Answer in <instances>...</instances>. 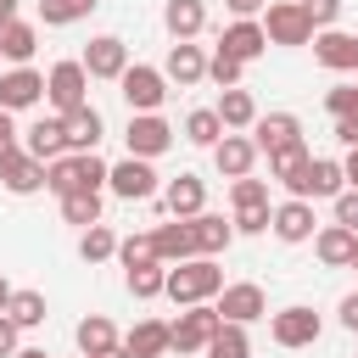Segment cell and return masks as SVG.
I'll return each instance as SVG.
<instances>
[{"label":"cell","mask_w":358,"mask_h":358,"mask_svg":"<svg viewBox=\"0 0 358 358\" xmlns=\"http://www.w3.org/2000/svg\"><path fill=\"white\" fill-rule=\"evenodd\" d=\"M218 291H224V268H218L213 257H185V263H173L168 280H162V296H173L179 308H190V302H213Z\"/></svg>","instance_id":"obj_1"},{"label":"cell","mask_w":358,"mask_h":358,"mask_svg":"<svg viewBox=\"0 0 358 358\" xmlns=\"http://www.w3.org/2000/svg\"><path fill=\"white\" fill-rule=\"evenodd\" d=\"M224 319H218V308L213 302H190L173 324H168V352H179V358H190V352H207V341H213V330H218Z\"/></svg>","instance_id":"obj_2"},{"label":"cell","mask_w":358,"mask_h":358,"mask_svg":"<svg viewBox=\"0 0 358 358\" xmlns=\"http://www.w3.org/2000/svg\"><path fill=\"white\" fill-rule=\"evenodd\" d=\"M263 34H268V45H308L313 39V22H308L302 0H268Z\"/></svg>","instance_id":"obj_3"},{"label":"cell","mask_w":358,"mask_h":358,"mask_svg":"<svg viewBox=\"0 0 358 358\" xmlns=\"http://www.w3.org/2000/svg\"><path fill=\"white\" fill-rule=\"evenodd\" d=\"M45 95H50L56 117L73 112V106H84V101H90V73H84V62H56V67L45 73Z\"/></svg>","instance_id":"obj_4"},{"label":"cell","mask_w":358,"mask_h":358,"mask_svg":"<svg viewBox=\"0 0 358 358\" xmlns=\"http://www.w3.org/2000/svg\"><path fill=\"white\" fill-rule=\"evenodd\" d=\"M123 101H129V112H157L162 101H168V78H162V67H145V62H134V67H123Z\"/></svg>","instance_id":"obj_5"},{"label":"cell","mask_w":358,"mask_h":358,"mask_svg":"<svg viewBox=\"0 0 358 358\" xmlns=\"http://www.w3.org/2000/svg\"><path fill=\"white\" fill-rule=\"evenodd\" d=\"M123 140H129V157H162L168 145H173V129H168V117H157V112H129V129H123Z\"/></svg>","instance_id":"obj_6"},{"label":"cell","mask_w":358,"mask_h":358,"mask_svg":"<svg viewBox=\"0 0 358 358\" xmlns=\"http://www.w3.org/2000/svg\"><path fill=\"white\" fill-rule=\"evenodd\" d=\"M106 185H112V196H123V201H151V196H157V168H151L145 157H123V162L106 168Z\"/></svg>","instance_id":"obj_7"},{"label":"cell","mask_w":358,"mask_h":358,"mask_svg":"<svg viewBox=\"0 0 358 358\" xmlns=\"http://www.w3.org/2000/svg\"><path fill=\"white\" fill-rule=\"evenodd\" d=\"M285 190L302 196V201H319V196H341L347 179H341V162H336V157H308V168H302Z\"/></svg>","instance_id":"obj_8"},{"label":"cell","mask_w":358,"mask_h":358,"mask_svg":"<svg viewBox=\"0 0 358 358\" xmlns=\"http://www.w3.org/2000/svg\"><path fill=\"white\" fill-rule=\"evenodd\" d=\"M319 330H324V324H319V313H313V308H302V302H296V308H280V313L268 319L274 347H291V352H296V347H313V341H319Z\"/></svg>","instance_id":"obj_9"},{"label":"cell","mask_w":358,"mask_h":358,"mask_svg":"<svg viewBox=\"0 0 358 358\" xmlns=\"http://www.w3.org/2000/svg\"><path fill=\"white\" fill-rule=\"evenodd\" d=\"M218 319H229V324H252V319H263L268 313V296H263V285H252V280H235V285H224L218 291Z\"/></svg>","instance_id":"obj_10"},{"label":"cell","mask_w":358,"mask_h":358,"mask_svg":"<svg viewBox=\"0 0 358 358\" xmlns=\"http://www.w3.org/2000/svg\"><path fill=\"white\" fill-rule=\"evenodd\" d=\"M308 45H313V62H319V67H330V73H352V67H358V34L319 28Z\"/></svg>","instance_id":"obj_11"},{"label":"cell","mask_w":358,"mask_h":358,"mask_svg":"<svg viewBox=\"0 0 358 358\" xmlns=\"http://www.w3.org/2000/svg\"><path fill=\"white\" fill-rule=\"evenodd\" d=\"M84 73L90 78H123V67H129V45L117 39V34H95L90 45H84Z\"/></svg>","instance_id":"obj_12"},{"label":"cell","mask_w":358,"mask_h":358,"mask_svg":"<svg viewBox=\"0 0 358 358\" xmlns=\"http://www.w3.org/2000/svg\"><path fill=\"white\" fill-rule=\"evenodd\" d=\"M313 201H302V196H291V201H280L274 213H268V229L285 241V246H302V241H313Z\"/></svg>","instance_id":"obj_13"},{"label":"cell","mask_w":358,"mask_h":358,"mask_svg":"<svg viewBox=\"0 0 358 358\" xmlns=\"http://www.w3.org/2000/svg\"><path fill=\"white\" fill-rule=\"evenodd\" d=\"M0 185H6L11 196H34V190H45V162L28 157L22 145H11V151L0 157Z\"/></svg>","instance_id":"obj_14"},{"label":"cell","mask_w":358,"mask_h":358,"mask_svg":"<svg viewBox=\"0 0 358 358\" xmlns=\"http://www.w3.org/2000/svg\"><path fill=\"white\" fill-rule=\"evenodd\" d=\"M39 101H45V73H34V67L0 73V106H6V112H28V106H39Z\"/></svg>","instance_id":"obj_15"},{"label":"cell","mask_w":358,"mask_h":358,"mask_svg":"<svg viewBox=\"0 0 358 358\" xmlns=\"http://www.w3.org/2000/svg\"><path fill=\"white\" fill-rule=\"evenodd\" d=\"M257 157H263V151L252 145V134H229V129H224V140L213 145V162H218L224 179H246V173L257 168Z\"/></svg>","instance_id":"obj_16"},{"label":"cell","mask_w":358,"mask_h":358,"mask_svg":"<svg viewBox=\"0 0 358 358\" xmlns=\"http://www.w3.org/2000/svg\"><path fill=\"white\" fill-rule=\"evenodd\" d=\"M22 151L39 157V162L67 157V129H62V117H34V123L22 129Z\"/></svg>","instance_id":"obj_17"},{"label":"cell","mask_w":358,"mask_h":358,"mask_svg":"<svg viewBox=\"0 0 358 358\" xmlns=\"http://www.w3.org/2000/svg\"><path fill=\"white\" fill-rule=\"evenodd\" d=\"M162 78H173L179 90L201 84V78H207V56H201V45H190V39H173V50H168V62H162Z\"/></svg>","instance_id":"obj_18"},{"label":"cell","mask_w":358,"mask_h":358,"mask_svg":"<svg viewBox=\"0 0 358 358\" xmlns=\"http://www.w3.org/2000/svg\"><path fill=\"white\" fill-rule=\"evenodd\" d=\"M291 140H302V123H296V112H268V117H252V145L268 157V151H280V145H291Z\"/></svg>","instance_id":"obj_19"},{"label":"cell","mask_w":358,"mask_h":358,"mask_svg":"<svg viewBox=\"0 0 358 358\" xmlns=\"http://www.w3.org/2000/svg\"><path fill=\"white\" fill-rule=\"evenodd\" d=\"M151 246H157V263H185L196 257V235H190V218H168L151 229Z\"/></svg>","instance_id":"obj_20"},{"label":"cell","mask_w":358,"mask_h":358,"mask_svg":"<svg viewBox=\"0 0 358 358\" xmlns=\"http://www.w3.org/2000/svg\"><path fill=\"white\" fill-rule=\"evenodd\" d=\"M162 201H168L173 218H196V213L207 207V185H201L196 173H173V179L162 185Z\"/></svg>","instance_id":"obj_21"},{"label":"cell","mask_w":358,"mask_h":358,"mask_svg":"<svg viewBox=\"0 0 358 358\" xmlns=\"http://www.w3.org/2000/svg\"><path fill=\"white\" fill-rule=\"evenodd\" d=\"M229 56H241V62H257L263 50H268V34H263V22H252V17H235L229 28H224V39H218Z\"/></svg>","instance_id":"obj_22"},{"label":"cell","mask_w":358,"mask_h":358,"mask_svg":"<svg viewBox=\"0 0 358 358\" xmlns=\"http://www.w3.org/2000/svg\"><path fill=\"white\" fill-rule=\"evenodd\" d=\"M190 235H196V257H218V252H229V241H235V224H224L218 213H196L190 218Z\"/></svg>","instance_id":"obj_23"},{"label":"cell","mask_w":358,"mask_h":358,"mask_svg":"<svg viewBox=\"0 0 358 358\" xmlns=\"http://www.w3.org/2000/svg\"><path fill=\"white\" fill-rule=\"evenodd\" d=\"M73 341H78V352H84V358H106L112 347H123L106 313H90V319H78V330H73Z\"/></svg>","instance_id":"obj_24"},{"label":"cell","mask_w":358,"mask_h":358,"mask_svg":"<svg viewBox=\"0 0 358 358\" xmlns=\"http://www.w3.org/2000/svg\"><path fill=\"white\" fill-rule=\"evenodd\" d=\"M62 129H67V151H95V140H101V112L84 101V106L62 112Z\"/></svg>","instance_id":"obj_25"},{"label":"cell","mask_w":358,"mask_h":358,"mask_svg":"<svg viewBox=\"0 0 358 358\" xmlns=\"http://www.w3.org/2000/svg\"><path fill=\"white\" fill-rule=\"evenodd\" d=\"M352 241H358V235H352L347 224H324V229L313 235V252H319L324 268H347V263H352Z\"/></svg>","instance_id":"obj_26"},{"label":"cell","mask_w":358,"mask_h":358,"mask_svg":"<svg viewBox=\"0 0 358 358\" xmlns=\"http://www.w3.org/2000/svg\"><path fill=\"white\" fill-rule=\"evenodd\" d=\"M123 352H129V358H168V324H162V319H140V324L123 336Z\"/></svg>","instance_id":"obj_27"},{"label":"cell","mask_w":358,"mask_h":358,"mask_svg":"<svg viewBox=\"0 0 358 358\" xmlns=\"http://www.w3.org/2000/svg\"><path fill=\"white\" fill-rule=\"evenodd\" d=\"M162 28H168L173 39H196V34L207 28V6H201V0H168V6H162Z\"/></svg>","instance_id":"obj_28"},{"label":"cell","mask_w":358,"mask_h":358,"mask_svg":"<svg viewBox=\"0 0 358 358\" xmlns=\"http://www.w3.org/2000/svg\"><path fill=\"white\" fill-rule=\"evenodd\" d=\"M39 50V28L34 22H22V17H11L6 28H0V56L6 62H17V67H28V56Z\"/></svg>","instance_id":"obj_29"},{"label":"cell","mask_w":358,"mask_h":358,"mask_svg":"<svg viewBox=\"0 0 358 358\" xmlns=\"http://www.w3.org/2000/svg\"><path fill=\"white\" fill-rule=\"evenodd\" d=\"M213 112H218V123H224V129H252L257 101H252V90H241V84H235V90H224V95H218V106H213Z\"/></svg>","instance_id":"obj_30"},{"label":"cell","mask_w":358,"mask_h":358,"mask_svg":"<svg viewBox=\"0 0 358 358\" xmlns=\"http://www.w3.org/2000/svg\"><path fill=\"white\" fill-rule=\"evenodd\" d=\"M308 157H313V151H308L302 140H291V145H280V151H268V179H280V185H291V179H296V173L308 168Z\"/></svg>","instance_id":"obj_31"},{"label":"cell","mask_w":358,"mask_h":358,"mask_svg":"<svg viewBox=\"0 0 358 358\" xmlns=\"http://www.w3.org/2000/svg\"><path fill=\"white\" fill-rule=\"evenodd\" d=\"M6 319H11L17 330H34V324H45V291H11V302H6Z\"/></svg>","instance_id":"obj_32"},{"label":"cell","mask_w":358,"mask_h":358,"mask_svg":"<svg viewBox=\"0 0 358 358\" xmlns=\"http://www.w3.org/2000/svg\"><path fill=\"white\" fill-rule=\"evenodd\" d=\"M207 358H252V341H246V324H218L213 341H207Z\"/></svg>","instance_id":"obj_33"},{"label":"cell","mask_w":358,"mask_h":358,"mask_svg":"<svg viewBox=\"0 0 358 358\" xmlns=\"http://www.w3.org/2000/svg\"><path fill=\"white\" fill-rule=\"evenodd\" d=\"M101 0H39V22L45 28H67V22H84Z\"/></svg>","instance_id":"obj_34"},{"label":"cell","mask_w":358,"mask_h":358,"mask_svg":"<svg viewBox=\"0 0 358 358\" xmlns=\"http://www.w3.org/2000/svg\"><path fill=\"white\" fill-rule=\"evenodd\" d=\"M62 218L78 224V229L101 224V190H73V196H62Z\"/></svg>","instance_id":"obj_35"},{"label":"cell","mask_w":358,"mask_h":358,"mask_svg":"<svg viewBox=\"0 0 358 358\" xmlns=\"http://www.w3.org/2000/svg\"><path fill=\"white\" fill-rule=\"evenodd\" d=\"M185 140H190V145H218V140H224L218 112H213V106H196V112L185 117Z\"/></svg>","instance_id":"obj_36"},{"label":"cell","mask_w":358,"mask_h":358,"mask_svg":"<svg viewBox=\"0 0 358 358\" xmlns=\"http://www.w3.org/2000/svg\"><path fill=\"white\" fill-rule=\"evenodd\" d=\"M78 257H84V263H106V257H117V235H112L106 224H90V229L78 235Z\"/></svg>","instance_id":"obj_37"},{"label":"cell","mask_w":358,"mask_h":358,"mask_svg":"<svg viewBox=\"0 0 358 358\" xmlns=\"http://www.w3.org/2000/svg\"><path fill=\"white\" fill-rule=\"evenodd\" d=\"M106 168L112 162H101L95 151H73V190H101L106 185Z\"/></svg>","instance_id":"obj_38"},{"label":"cell","mask_w":358,"mask_h":358,"mask_svg":"<svg viewBox=\"0 0 358 358\" xmlns=\"http://www.w3.org/2000/svg\"><path fill=\"white\" fill-rule=\"evenodd\" d=\"M162 280H168V263H140V268H129V296L151 302V296H162Z\"/></svg>","instance_id":"obj_39"},{"label":"cell","mask_w":358,"mask_h":358,"mask_svg":"<svg viewBox=\"0 0 358 358\" xmlns=\"http://www.w3.org/2000/svg\"><path fill=\"white\" fill-rule=\"evenodd\" d=\"M241 73H246V62H241V56H229L224 45L207 56V78H213L218 90H235V84H241Z\"/></svg>","instance_id":"obj_40"},{"label":"cell","mask_w":358,"mask_h":358,"mask_svg":"<svg viewBox=\"0 0 358 358\" xmlns=\"http://www.w3.org/2000/svg\"><path fill=\"white\" fill-rule=\"evenodd\" d=\"M117 263H123V268L157 263V246H151V235H129V241H117Z\"/></svg>","instance_id":"obj_41"},{"label":"cell","mask_w":358,"mask_h":358,"mask_svg":"<svg viewBox=\"0 0 358 358\" xmlns=\"http://www.w3.org/2000/svg\"><path fill=\"white\" fill-rule=\"evenodd\" d=\"M263 201H268V185H263V179L246 173V179L229 185V207H263Z\"/></svg>","instance_id":"obj_42"},{"label":"cell","mask_w":358,"mask_h":358,"mask_svg":"<svg viewBox=\"0 0 358 358\" xmlns=\"http://www.w3.org/2000/svg\"><path fill=\"white\" fill-rule=\"evenodd\" d=\"M229 224H235V235H263V229H268V201H263V207H235Z\"/></svg>","instance_id":"obj_43"},{"label":"cell","mask_w":358,"mask_h":358,"mask_svg":"<svg viewBox=\"0 0 358 358\" xmlns=\"http://www.w3.org/2000/svg\"><path fill=\"white\" fill-rule=\"evenodd\" d=\"M302 11H308V22H313V34H319V28H336L341 0H302Z\"/></svg>","instance_id":"obj_44"},{"label":"cell","mask_w":358,"mask_h":358,"mask_svg":"<svg viewBox=\"0 0 358 358\" xmlns=\"http://www.w3.org/2000/svg\"><path fill=\"white\" fill-rule=\"evenodd\" d=\"M352 101H358V84H336V90L324 95V106H330V117H347V112H352Z\"/></svg>","instance_id":"obj_45"},{"label":"cell","mask_w":358,"mask_h":358,"mask_svg":"<svg viewBox=\"0 0 358 358\" xmlns=\"http://www.w3.org/2000/svg\"><path fill=\"white\" fill-rule=\"evenodd\" d=\"M336 224H347V229L358 235V190H341V196H336Z\"/></svg>","instance_id":"obj_46"},{"label":"cell","mask_w":358,"mask_h":358,"mask_svg":"<svg viewBox=\"0 0 358 358\" xmlns=\"http://www.w3.org/2000/svg\"><path fill=\"white\" fill-rule=\"evenodd\" d=\"M17 336H22V330H17V324H11V319H6V313H0V358H11V352H17V347H22V341H17Z\"/></svg>","instance_id":"obj_47"},{"label":"cell","mask_w":358,"mask_h":358,"mask_svg":"<svg viewBox=\"0 0 358 358\" xmlns=\"http://www.w3.org/2000/svg\"><path fill=\"white\" fill-rule=\"evenodd\" d=\"M11 145H17V123H11V112L0 106V157H6Z\"/></svg>","instance_id":"obj_48"},{"label":"cell","mask_w":358,"mask_h":358,"mask_svg":"<svg viewBox=\"0 0 358 358\" xmlns=\"http://www.w3.org/2000/svg\"><path fill=\"white\" fill-rule=\"evenodd\" d=\"M341 179H347V190H358V145H347V157H341Z\"/></svg>","instance_id":"obj_49"},{"label":"cell","mask_w":358,"mask_h":358,"mask_svg":"<svg viewBox=\"0 0 358 358\" xmlns=\"http://www.w3.org/2000/svg\"><path fill=\"white\" fill-rule=\"evenodd\" d=\"M336 140L341 145H358V117H336Z\"/></svg>","instance_id":"obj_50"},{"label":"cell","mask_w":358,"mask_h":358,"mask_svg":"<svg viewBox=\"0 0 358 358\" xmlns=\"http://www.w3.org/2000/svg\"><path fill=\"white\" fill-rule=\"evenodd\" d=\"M341 324L358 336V291H352V296H341Z\"/></svg>","instance_id":"obj_51"},{"label":"cell","mask_w":358,"mask_h":358,"mask_svg":"<svg viewBox=\"0 0 358 358\" xmlns=\"http://www.w3.org/2000/svg\"><path fill=\"white\" fill-rule=\"evenodd\" d=\"M224 6H229V11H235V17H257V11H263V6H268V0H224Z\"/></svg>","instance_id":"obj_52"},{"label":"cell","mask_w":358,"mask_h":358,"mask_svg":"<svg viewBox=\"0 0 358 358\" xmlns=\"http://www.w3.org/2000/svg\"><path fill=\"white\" fill-rule=\"evenodd\" d=\"M11 358H50V352H45V347H17Z\"/></svg>","instance_id":"obj_53"},{"label":"cell","mask_w":358,"mask_h":358,"mask_svg":"<svg viewBox=\"0 0 358 358\" xmlns=\"http://www.w3.org/2000/svg\"><path fill=\"white\" fill-rule=\"evenodd\" d=\"M11 17H17V0H0V28H6Z\"/></svg>","instance_id":"obj_54"},{"label":"cell","mask_w":358,"mask_h":358,"mask_svg":"<svg viewBox=\"0 0 358 358\" xmlns=\"http://www.w3.org/2000/svg\"><path fill=\"white\" fill-rule=\"evenodd\" d=\"M6 302H11V285H6V274H0V313H6Z\"/></svg>","instance_id":"obj_55"},{"label":"cell","mask_w":358,"mask_h":358,"mask_svg":"<svg viewBox=\"0 0 358 358\" xmlns=\"http://www.w3.org/2000/svg\"><path fill=\"white\" fill-rule=\"evenodd\" d=\"M347 268H358V241H352V263H347Z\"/></svg>","instance_id":"obj_56"},{"label":"cell","mask_w":358,"mask_h":358,"mask_svg":"<svg viewBox=\"0 0 358 358\" xmlns=\"http://www.w3.org/2000/svg\"><path fill=\"white\" fill-rule=\"evenodd\" d=\"M347 117H358V101H352V112H347Z\"/></svg>","instance_id":"obj_57"}]
</instances>
